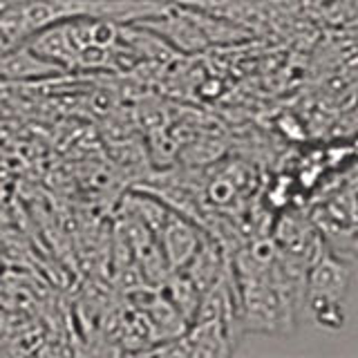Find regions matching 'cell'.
<instances>
[{
    "label": "cell",
    "mask_w": 358,
    "mask_h": 358,
    "mask_svg": "<svg viewBox=\"0 0 358 358\" xmlns=\"http://www.w3.org/2000/svg\"><path fill=\"white\" fill-rule=\"evenodd\" d=\"M352 289V264L331 253L320 255L313 262L302 287V296L320 327L341 329L345 324V305Z\"/></svg>",
    "instance_id": "1"
},
{
    "label": "cell",
    "mask_w": 358,
    "mask_h": 358,
    "mask_svg": "<svg viewBox=\"0 0 358 358\" xmlns=\"http://www.w3.org/2000/svg\"><path fill=\"white\" fill-rule=\"evenodd\" d=\"M164 229V246H166V255L171 257L173 264H186L193 253L197 251V233L188 227L184 220H179L177 215H168L162 222Z\"/></svg>",
    "instance_id": "2"
}]
</instances>
